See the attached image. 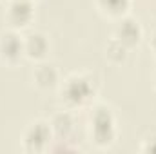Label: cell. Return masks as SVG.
I'll return each instance as SVG.
<instances>
[{"mask_svg":"<svg viewBox=\"0 0 156 154\" xmlns=\"http://www.w3.org/2000/svg\"><path fill=\"white\" fill-rule=\"evenodd\" d=\"M89 136L96 147H109L116 140V118L105 105H96L89 116Z\"/></svg>","mask_w":156,"mask_h":154,"instance_id":"1","label":"cell"},{"mask_svg":"<svg viewBox=\"0 0 156 154\" xmlns=\"http://www.w3.org/2000/svg\"><path fill=\"white\" fill-rule=\"evenodd\" d=\"M60 96H62V102L69 109H78V107L87 105L93 100L94 85L91 78L83 76V75H73L62 82Z\"/></svg>","mask_w":156,"mask_h":154,"instance_id":"2","label":"cell"},{"mask_svg":"<svg viewBox=\"0 0 156 154\" xmlns=\"http://www.w3.org/2000/svg\"><path fill=\"white\" fill-rule=\"evenodd\" d=\"M53 138L55 136H53L49 121L37 120V121L29 123L27 129L24 131L22 145L27 152H44V151H49V145H51Z\"/></svg>","mask_w":156,"mask_h":154,"instance_id":"3","label":"cell"},{"mask_svg":"<svg viewBox=\"0 0 156 154\" xmlns=\"http://www.w3.org/2000/svg\"><path fill=\"white\" fill-rule=\"evenodd\" d=\"M5 20L11 29L20 31L31 26L35 20V4L33 0H7Z\"/></svg>","mask_w":156,"mask_h":154,"instance_id":"4","label":"cell"},{"mask_svg":"<svg viewBox=\"0 0 156 154\" xmlns=\"http://www.w3.org/2000/svg\"><path fill=\"white\" fill-rule=\"evenodd\" d=\"M24 56V37H20L15 29L4 31L0 35V62L15 65Z\"/></svg>","mask_w":156,"mask_h":154,"instance_id":"5","label":"cell"},{"mask_svg":"<svg viewBox=\"0 0 156 154\" xmlns=\"http://www.w3.org/2000/svg\"><path fill=\"white\" fill-rule=\"evenodd\" d=\"M113 38L120 42L122 45H125L127 49L136 47L142 38H144V29L140 26L138 20L131 18V16H122L118 18L116 27H115V37Z\"/></svg>","mask_w":156,"mask_h":154,"instance_id":"6","label":"cell"},{"mask_svg":"<svg viewBox=\"0 0 156 154\" xmlns=\"http://www.w3.org/2000/svg\"><path fill=\"white\" fill-rule=\"evenodd\" d=\"M49 38L44 33H29L27 37H24V54L27 60L33 62H44L45 56L49 54Z\"/></svg>","mask_w":156,"mask_h":154,"instance_id":"7","label":"cell"},{"mask_svg":"<svg viewBox=\"0 0 156 154\" xmlns=\"http://www.w3.org/2000/svg\"><path fill=\"white\" fill-rule=\"evenodd\" d=\"M53 136L56 140H73L75 136V129H76V121L75 116L71 114L69 111H60L51 118L49 121Z\"/></svg>","mask_w":156,"mask_h":154,"instance_id":"8","label":"cell"},{"mask_svg":"<svg viewBox=\"0 0 156 154\" xmlns=\"http://www.w3.org/2000/svg\"><path fill=\"white\" fill-rule=\"evenodd\" d=\"M33 83L40 91H53L60 85V75L55 65L51 64H40L33 71Z\"/></svg>","mask_w":156,"mask_h":154,"instance_id":"9","label":"cell"},{"mask_svg":"<svg viewBox=\"0 0 156 154\" xmlns=\"http://www.w3.org/2000/svg\"><path fill=\"white\" fill-rule=\"evenodd\" d=\"M96 7L100 9V13H104L105 16L111 18H122L127 16L133 0H94Z\"/></svg>","mask_w":156,"mask_h":154,"instance_id":"10","label":"cell"},{"mask_svg":"<svg viewBox=\"0 0 156 154\" xmlns=\"http://www.w3.org/2000/svg\"><path fill=\"white\" fill-rule=\"evenodd\" d=\"M127 53H129V49L125 47V45H122L120 42L113 38L109 44H107V47H105V56H107V60L109 62H113V64H123L125 62V58H127Z\"/></svg>","mask_w":156,"mask_h":154,"instance_id":"11","label":"cell"},{"mask_svg":"<svg viewBox=\"0 0 156 154\" xmlns=\"http://www.w3.org/2000/svg\"><path fill=\"white\" fill-rule=\"evenodd\" d=\"M142 152L156 154V132L145 138V142H144V145H142Z\"/></svg>","mask_w":156,"mask_h":154,"instance_id":"12","label":"cell"},{"mask_svg":"<svg viewBox=\"0 0 156 154\" xmlns=\"http://www.w3.org/2000/svg\"><path fill=\"white\" fill-rule=\"evenodd\" d=\"M149 45H151V49H153V53H154V56H156V31L153 33V37H151V42H149Z\"/></svg>","mask_w":156,"mask_h":154,"instance_id":"13","label":"cell"},{"mask_svg":"<svg viewBox=\"0 0 156 154\" xmlns=\"http://www.w3.org/2000/svg\"><path fill=\"white\" fill-rule=\"evenodd\" d=\"M154 85H156V75H154Z\"/></svg>","mask_w":156,"mask_h":154,"instance_id":"14","label":"cell"},{"mask_svg":"<svg viewBox=\"0 0 156 154\" xmlns=\"http://www.w3.org/2000/svg\"><path fill=\"white\" fill-rule=\"evenodd\" d=\"M33 2H35V0H33Z\"/></svg>","mask_w":156,"mask_h":154,"instance_id":"15","label":"cell"}]
</instances>
